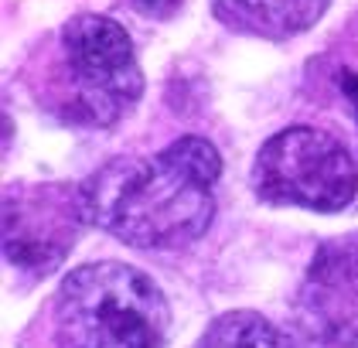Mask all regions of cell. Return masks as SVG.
I'll list each match as a JSON object with an SVG mask.
<instances>
[{
    "label": "cell",
    "mask_w": 358,
    "mask_h": 348,
    "mask_svg": "<svg viewBox=\"0 0 358 348\" xmlns=\"http://www.w3.org/2000/svg\"><path fill=\"white\" fill-rule=\"evenodd\" d=\"M219 151L205 137H178L154 158H113L85 185L89 225L137 249H181L215 218Z\"/></svg>",
    "instance_id": "obj_1"
},
{
    "label": "cell",
    "mask_w": 358,
    "mask_h": 348,
    "mask_svg": "<svg viewBox=\"0 0 358 348\" xmlns=\"http://www.w3.org/2000/svg\"><path fill=\"white\" fill-rule=\"evenodd\" d=\"M143 96L134 41L103 14H76L58 31L55 62L45 72V106L76 127H113Z\"/></svg>",
    "instance_id": "obj_2"
},
{
    "label": "cell",
    "mask_w": 358,
    "mask_h": 348,
    "mask_svg": "<svg viewBox=\"0 0 358 348\" xmlns=\"http://www.w3.org/2000/svg\"><path fill=\"white\" fill-rule=\"evenodd\" d=\"M55 324L62 348H164L171 307L147 273L103 260L62 280Z\"/></svg>",
    "instance_id": "obj_3"
},
{
    "label": "cell",
    "mask_w": 358,
    "mask_h": 348,
    "mask_svg": "<svg viewBox=\"0 0 358 348\" xmlns=\"http://www.w3.org/2000/svg\"><path fill=\"white\" fill-rule=\"evenodd\" d=\"M252 191L270 205L307 212H338L358 195V164L341 140L317 127H287L273 134L252 161Z\"/></svg>",
    "instance_id": "obj_4"
},
{
    "label": "cell",
    "mask_w": 358,
    "mask_h": 348,
    "mask_svg": "<svg viewBox=\"0 0 358 348\" xmlns=\"http://www.w3.org/2000/svg\"><path fill=\"white\" fill-rule=\"evenodd\" d=\"M85 222L79 188L14 185L3 195V253L14 267L48 273Z\"/></svg>",
    "instance_id": "obj_5"
},
{
    "label": "cell",
    "mask_w": 358,
    "mask_h": 348,
    "mask_svg": "<svg viewBox=\"0 0 358 348\" xmlns=\"http://www.w3.org/2000/svg\"><path fill=\"white\" fill-rule=\"evenodd\" d=\"M301 314L331 345L358 348V236L324 242L303 273Z\"/></svg>",
    "instance_id": "obj_6"
},
{
    "label": "cell",
    "mask_w": 358,
    "mask_h": 348,
    "mask_svg": "<svg viewBox=\"0 0 358 348\" xmlns=\"http://www.w3.org/2000/svg\"><path fill=\"white\" fill-rule=\"evenodd\" d=\"M331 0H212V14L236 34L283 41L321 21Z\"/></svg>",
    "instance_id": "obj_7"
},
{
    "label": "cell",
    "mask_w": 358,
    "mask_h": 348,
    "mask_svg": "<svg viewBox=\"0 0 358 348\" xmlns=\"http://www.w3.org/2000/svg\"><path fill=\"white\" fill-rule=\"evenodd\" d=\"M201 348H297V342L256 311H229L212 321Z\"/></svg>",
    "instance_id": "obj_8"
},
{
    "label": "cell",
    "mask_w": 358,
    "mask_h": 348,
    "mask_svg": "<svg viewBox=\"0 0 358 348\" xmlns=\"http://www.w3.org/2000/svg\"><path fill=\"white\" fill-rule=\"evenodd\" d=\"M134 7H137L140 14H147V18L164 21V18H174V14H178L181 0H134Z\"/></svg>",
    "instance_id": "obj_9"
},
{
    "label": "cell",
    "mask_w": 358,
    "mask_h": 348,
    "mask_svg": "<svg viewBox=\"0 0 358 348\" xmlns=\"http://www.w3.org/2000/svg\"><path fill=\"white\" fill-rule=\"evenodd\" d=\"M341 92L352 103V113H355V120H358V72H345L341 76Z\"/></svg>",
    "instance_id": "obj_10"
}]
</instances>
